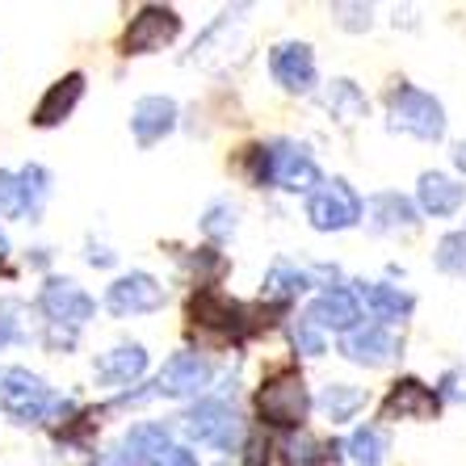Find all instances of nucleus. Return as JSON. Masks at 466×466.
I'll list each match as a JSON object with an SVG mask.
<instances>
[{"mask_svg": "<svg viewBox=\"0 0 466 466\" xmlns=\"http://www.w3.org/2000/svg\"><path fill=\"white\" fill-rule=\"evenodd\" d=\"M387 118H390V130H403V135H412V139H424V143H437L445 139V106L433 97V93H424V88L408 85H390L387 93Z\"/></svg>", "mask_w": 466, "mask_h": 466, "instance_id": "f257e3e1", "label": "nucleus"}, {"mask_svg": "<svg viewBox=\"0 0 466 466\" xmlns=\"http://www.w3.org/2000/svg\"><path fill=\"white\" fill-rule=\"evenodd\" d=\"M0 408H5L17 424L43 420L46 412L72 416V403L55 400L51 387H46L38 374H30V370H5V374H0Z\"/></svg>", "mask_w": 466, "mask_h": 466, "instance_id": "f03ea898", "label": "nucleus"}, {"mask_svg": "<svg viewBox=\"0 0 466 466\" xmlns=\"http://www.w3.org/2000/svg\"><path fill=\"white\" fill-rule=\"evenodd\" d=\"M257 412L269 429H299L311 412V395L299 370H278L273 379H265V387L257 390Z\"/></svg>", "mask_w": 466, "mask_h": 466, "instance_id": "7ed1b4c3", "label": "nucleus"}, {"mask_svg": "<svg viewBox=\"0 0 466 466\" xmlns=\"http://www.w3.org/2000/svg\"><path fill=\"white\" fill-rule=\"evenodd\" d=\"M361 215H366V202H361L358 189L349 181H340V177L324 181L307 198V218H311L315 231H345V228H353V223H361Z\"/></svg>", "mask_w": 466, "mask_h": 466, "instance_id": "20e7f679", "label": "nucleus"}, {"mask_svg": "<svg viewBox=\"0 0 466 466\" xmlns=\"http://www.w3.org/2000/svg\"><path fill=\"white\" fill-rule=\"evenodd\" d=\"M265 156H269V181L265 185H278V189H290V194H315V185H324L319 164L311 160L303 143L278 139L265 147Z\"/></svg>", "mask_w": 466, "mask_h": 466, "instance_id": "39448f33", "label": "nucleus"}, {"mask_svg": "<svg viewBox=\"0 0 466 466\" xmlns=\"http://www.w3.org/2000/svg\"><path fill=\"white\" fill-rule=\"evenodd\" d=\"M43 198H46V168L43 164H25L22 173L0 168V215L5 218L38 215Z\"/></svg>", "mask_w": 466, "mask_h": 466, "instance_id": "423d86ee", "label": "nucleus"}, {"mask_svg": "<svg viewBox=\"0 0 466 466\" xmlns=\"http://www.w3.org/2000/svg\"><path fill=\"white\" fill-rule=\"evenodd\" d=\"M248 307L231 303L223 290H215V286H207V290H198L194 299H189V319H194L198 328H215V332H223V337H244V332H252L248 324Z\"/></svg>", "mask_w": 466, "mask_h": 466, "instance_id": "0eeeda50", "label": "nucleus"}, {"mask_svg": "<svg viewBox=\"0 0 466 466\" xmlns=\"http://www.w3.org/2000/svg\"><path fill=\"white\" fill-rule=\"evenodd\" d=\"M181 34V17L173 9H164V5H147V9L135 13V22L127 25V55H152L160 46H168Z\"/></svg>", "mask_w": 466, "mask_h": 466, "instance_id": "6e6552de", "label": "nucleus"}, {"mask_svg": "<svg viewBox=\"0 0 466 466\" xmlns=\"http://www.w3.org/2000/svg\"><path fill=\"white\" fill-rule=\"evenodd\" d=\"M307 324H315L319 332H340V337H349V332H358L361 328V299L353 290H345V286H328L319 299H315L311 307H307L303 315Z\"/></svg>", "mask_w": 466, "mask_h": 466, "instance_id": "1a4fd4ad", "label": "nucleus"}, {"mask_svg": "<svg viewBox=\"0 0 466 466\" xmlns=\"http://www.w3.org/2000/svg\"><path fill=\"white\" fill-rule=\"evenodd\" d=\"M437 412H441V395L420 379H400L379 408L382 420H437Z\"/></svg>", "mask_w": 466, "mask_h": 466, "instance_id": "9d476101", "label": "nucleus"}, {"mask_svg": "<svg viewBox=\"0 0 466 466\" xmlns=\"http://www.w3.org/2000/svg\"><path fill=\"white\" fill-rule=\"evenodd\" d=\"M185 433L215 445V450H231L239 441V416L223 400H202L194 412L185 416Z\"/></svg>", "mask_w": 466, "mask_h": 466, "instance_id": "9b49d317", "label": "nucleus"}, {"mask_svg": "<svg viewBox=\"0 0 466 466\" xmlns=\"http://www.w3.org/2000/svg\"><path fill=\"white\" fill-rule=\"evenodd\" d=\"M38 307H43V315L51 324H64V328H80L88 315L97 311V303H93L76 282H64V278H51V282L43 286Z\"/></svg>", "mask_w": 466, "mask_h": 466, "instance_id": "f8f14e48", "label": "nucleus"}, {"mask_svg": "<svg viewBox=\"0 0 466 466\" xmlns=\"http://www.w3.org/2000/svg\"><path fill=\"white\" fill-rule=\"evenodd\" d=\"M106 307L114 315H143V311H160L164 307V286L152 273H127L109 286Z\"/></svg>", "mask_w": 466, "mask_h": 466, "instance_id": "ddd939ff", "label": "nucleus"}, {"mask_svg": "<svg viewBox=\"0 0 466 466\" xmlns=\"http://www.w3.org/2000/svg\"><path fill=\"white\" fill-rule=\"evenodd\" d=\"M269 72L286 93H311L315 88V51L307 43H278L269 51Z\"/></svg>", "mask_w": 466, "mask_h": 466, "instance_id": "4468645a", "label": "nucleus"}, {"mask_svg": "<svg viewBox=\"0 0 466 466\" xmlns=\"http://www.w3.org/2000/svg\"><path fill=\"white\" fill-rule=\"evenodd\" d=\"M210 382V361L198 358V353H177V358L164 361L160 379H156V395H173V400H185V395H202Z\"/></svg>", "mask_w": 466, "mask_h": 466, "instance_id": "2eb2a0df", "label": "nucleus"}, {"mask_svg": "<svg viewBox=\"0 0 466 466\" xmlns=\"http://www.w3.org/2000/svg\"><path fill=\"white\" fill-rule=\"evenodd\" d=\"M340 353H345L353 366L379 370V366H387V361L400 353V340H395V332H390V328L370 324V328H358V332H349V337L340 340Z\"/></svg>", "mask_w": 466, "mask_h": 466, "instance_id": "dca6fc26", "label": "nucleus"}, {"mask_svg": "<svg viewBox=\"0 0 466 466\" xmlns=\"http://www.w3.org/2000/svg\"><path fill=\"white\" fill-rule=\"evenodd\" d=\"M416 207L429 218H450L466 207V185L445 173H420V181H416Z\"/></svg>", "mask_w": 466, "mask_h": 466, "instance_id": "f3484780", "label": "nucleus"}, {"mask_svg": "<svg viewBox=\"0 0 466 466\" xmlns=\"http://www.w3.org/2000/svg\"><path fill=\"white\" fill-rule=\"evenodd\" d=\"M366 215H370V231H379V236L420 228V207L403 194H374L366 202Z\"/></svg>", "mask_w": 466, "mask_h": 466, "instance_id": "a211bd4d", "label": "nucleus"}, {"mask_svg": "<svg viewBox=\"0 0 466 466\" xmlns=\"http://www.w3.org/2000/svg\"><path fill=\"white\" fill-rule=\"evenodd\" d=\"M177 127V101L173 97H143L139 106L130 109V130L143 147L160 143L164 135H173Z\"/></svg>", "mask_w": 466, "mask_h": 466, "instance_id": "6ab92c4d", "label": "nucleus"}, {"mask_svg": "<svg viewBox=\"0 0 466 466\" xmlns=\"http://www.w3.org/2000/svg\"><path fill=\"white\" fill-rule=\"evenodd\" d=\"M358 299L366 303V311L379 319L382 328L387 324H400L408 315L416 311V299L400 286H387V282H358Z\"/></svg>", "mask_w": 466, "mask_h": 466, "instance_id": "aec40b11", "label": "nucleus"}, {"mask_svg": "<svg viewBox=\"0 0 466 466\" xmlns=\"http://www.w3.org/2000/svg\"><path fill=\"white\" fill-rule=\"evenodd\" d=\"M80 93H85V76H80V72H67L64 80H55V85L46 88V97L34 109V122H38V127H59V122L76 109Z\"/></svg>", "mask_w": 466, "mask_h": 466, "instance_id": "412c9836", "label": "nucleus"}, {"mask_svg": "<svg viewBox=\"0 0 466 466\" xmlns=\"http://www.w3.org/2000/svg\"><path fill=\"white\" fill-rule=\"evenodd\" d=\"M324 106H328V114H332L340 127H358V122L370 114L366 93H361L353 80H332L328 93H324Z\"/></svg>", "mask_w": 466, "mask_h": 466, "instance_id": "4be33fe9", "label": "nucleus"}, {"mask_svg": "<svg viewBox=\"0 0 466 466\" xmlns=\"http://www.w3.org/2000/svg\"><path fill=\"white\" fill-rule=\"evenodd\" d=\"M143 370H147V349L143 345H118L97 361V379L101 382H135Z\"/></svg>", "mask_w": 466, "mask_h": 466, "instance_id": "5701e85b", "label": "nucleus"}, {"mask_svg": "<svg viewBox=\"0 0 466 466\" xmlns=\"http://www.w3.org/2000/svg\"><path fill=\"white\" fill-rule=\"evenodd\" d=\"M361 408H366V390L349 387V382H332V387H324V395H319V412H324L332 424L353 420Z\"/></svg>", "mask_w": 466, "mask_h": 466, "instance_id": "b1692460", "label": "nucleus"}, {"mask_svg": "<svg viewBox=\"0 0 466 466\" xmlns=\"http://www.w3.org/2000/svg\"><path fill=\"white\" fill-rule=\"evenodd\" d=\"M307 286H315L311 269H294L286 260H278V265L265 273V299H273V303H290V299H299Z\"/></svg>", "mask_w": 466, "mask_h": 466, "instance_id": "393cba45", "label": "nucleus"}, {"mask_svg": "<svg viewBox=\"0 0 466 466\" xmlns=\"http://www.w3.org/2000/svg\"><path fill=\"white\" fill-rule=\"evenodd\" d=\"M349 462L353 466H382L390 454V445H387V433H382L379 424H366V429H358V433L349 437Z\"/></svg>", "mask_w": 466, "mask_h": 466, "instance_id": "a878e982", "label": "nucleus"}, {"mask_svg": "<svg viewBox=\"0 0 466 466\" xmlns=\"http://www.w3.org/2000/svg\"><path fill=\"white\" fill-rule=\"evenodd\" d=\"M433 265L441 273H462L466 269V228L441 236V244H437V252H433Z\"/></svg>", "mask_w": 466, "mask_h": 466, "instance_id": "bb28decb", "label": "nucleus"}, {"mask_svg": "<svg viewBox=\"0 0 466 466\" xmlns=\"http://www.w3.org/2000/svg\"><path fill=\"white\" fill-rule=\"evenodd\" d=\"M337 458V445H319L311 437H294L290 441V462L294 466H328Z\"/></svg>", "mask_w": 466, "mask_h": 466, "instance_id": "cd10ccee", "label": "nucleus"}, {"mask_svg": "<svg viewBox=\"0 0 466 466\" xmlns=\"http://www.w3.org/2000/svg\"><path fill=\"white\" fill-rule=\"evenodd\" d=\"M202 231H207L210 239H228L231 231H236V207H231V202H215V207L207 210V218H202Z\"/></svg>", "mask_w": 466, "mask_h": 466, "instance_id": "c85d7f7f", "label": "nucleus"}, {"mask_svg": "<svg viewBox=\"0 0 466 466\" xmlns=\"http://www.w3.org/2000/svg\"><path fill=\"white\" fill-rule=\"evenodd\" d=\"M22 311L25 307L17 299H0V349L13 345V340H22Z\"/></svg>", "mask_w": 466, "mask_h": 466, "instance_id": "c756f323", "label": "nucleus"}, {"mask_svg": "<svg viewBox=\"0 0 466 466\" xmlns=\"http://www.w3.org/2000/svg\"><path fill=\"white\" fill-rule=\"evenodd\" d=\"M290 340H294V349H299V353H307V358H319V353L328 349L324 332H319L315 324H307V319H299V324L290 328Z\"/></svg>", "mask_w": 466, "mask_h": 466, "instance_id": "7c9ffc66", "label": "nucleus"}, {"mask_svg": "<svg viewBox=\"0 0 466 466\" xmlns=\"http://www.w3.org/2000/svg\"><path fill=\"white\" fill-rule=\"evenodd\" d=\"M332 13L340 17L345 30H370V25H374V9H370V5H337Z\"/></svg>", "mask_w": 466, "mask_h": 466, "instance_id": "2f4dec72", "label": "nucleus"}, {"mask_svg": "<svg viewBox=\"0 0 466 466\" xmlns=\"http://www.w3.org/2000/svg\"><path fill=\"white\" fill-rule=\"evenodd\" d=\"M437 395H441V403L445 400H466V374L450 370V374L441 379V387H437Z\"/></svg>", "mask_w": 466, "mask_h": 466, "instance_id": "473e14b6", "label": "nucleus"}, {"mask_svg": "<svg viewBox=\"0 0 466 466\" xmlns=\"http://www.w3.org/2000/svg\"><path fill=\"white\" fill-rule=\"evenodd\" d=\"M160 466H198V454H189V450L173 445V450H168V454L160 458Z\"/></svg>", "mask_w": 466, "mask_h": 466, "instance_id": "72a5a7b5", "label": "nucleus"}, {"mask_svg": "<svg viewBox=\"0 0 466 466\" xmlns=\"http://www.w3.org/2000/svg\"><path fill=\"white\" fill-rule=\"evenodd\" d=\"M88 265H114V252H106V248H88Z\"/></svg>", "mask_w": 466, "mask_h": 466, "instance_id": "f704fd0d", "label": "nucleus"}, {"mask_svg": "<svg viewBox=\"0 0 466 466\" xmlns=\"http://www.w3.org/2000/svg\"><path fill=\"white\" fill-rule=\"evenodd\" d=\"M454 168H458V173H466V139L454 143Z\"/></svg>", "mask_w": 466, "mask_h": 466, "instance_id": "c9c22d12", "label": "nucleus"}, {"mask_svg": "<svg viewBox=\"0 0 466 466\" xmlns=\"http://www.w3.org/2000/svg\"><path fill=\"white\" fill-rule=\"evenodd\" d=\"M9 257V239H5V231H0V260Z\"/></svg>", "mask_w": 466, "mask_h": 466, "instance_id": "e433bc0d", "label": "nucleus"}]
</instances>
